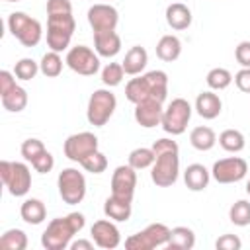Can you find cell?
<instances>
[{
  "instance_id": "cell-42",
  "label": "cell",
  "mask_w": 250,
  "mask_h": 250,
  "mask_svg": "<svg viewBox=\"0 0 250 250\" xmlns=\"http://www.w3.org/2000/svg\"><path fill=\"white\" fill-rule=\"evenodd\" d=\"M234 59L242 68H250V41H240L236 45Z\"/></svg>"
},
{
  "instance_id": "cell-20",
  "label": "cell",
  "mask_w": 250,
  "mask_h": 250,
  "mask_svg": "<svg viewBox=\"0 0 250 250\" xmlns=\"http://www.w3.org/2000/svg\"><path fill=\"white\" fill-rule=\"evenodd\" d=\"M146 62H148V53L145 47L141 45H133L127 53H125V59H123V70L125 74L129 76H139L145 68H146Z\"/></svg>"
},
{
  "instance_id": "cell-46",
  "label": "cell",
  "mask_w": 250,
  "mask_h": 250,
  "mask_svg": "<svg viewBox=\"0 0 250 250\" xmlns=\"http://www.w3.org/2000/svg\"><path fill=\"white\" fill-rule=\"evenodd\" d=\"M70 250H92L94 248V244L90 242V240H76V242H70V246H68Z\"/></svg>"
},
{
  "instance_id": "cell-15",
  "label": "cell",
  "mask_w": 250,
  "mask_h": 250,
  "mask_svg": "<svg viewBox=\"0 0 250 250\" xmlns=\"http://www.w3.org/2000/svg\"><path fill=\"white\" fill-rule=\"evenodd\" d=\"M119 21V14L113 6L109 4H94L88 8V23L92 27L94 33H102V31H115Z\"/></svg>"
},
{
  "instance_id": "cell-8",
  "label": "cell",
  "mask_w": 250,
  "mask_h": 250,
  "mask_svg": "<svg viewBox=\"0 0 250 250\" xmlns=\"http://www.w3.org/2000/svg\"><path fill=\"white\" fill-rule=\"evenodd\" d=\"M57 186L61 199L68 205L80 203L86 195V178L78 168H62L57 178Z\"/></svg>"
},
{
  "instance_id": "cell-7",
  "label": "cell",
  "mask_w": 250,
  "mask_h": 250,
  "mask_svg": "<svg viewBox=\"0 0 250 250\" xmlns=\"http://www.w3.org/2000/svg\"><path fill=\"white\" fill-rule=\"evenodd\" d=\"M170 230L172 229H168L164 223H150L143 230L131 234L125 240V248L127 250H152V248L166 246L170 240Z\"/></svg>"
},
{
  "instance_id": "cell-21",
  "label": "cell",
  "mask_w": 250,
  "mask_h": 250,
  "mask_svg": "<svg viewBox=\"0 0 250 250\" xmlns=\"http://www.w3.org/2000/svg\"><path fill=\"white\" fill-rule=\"evenodd\" d=\"M191 20H193L191 10L182 2H172L166 8V23L176 31L188 29L191 25Z\"/></svg>"
},
{
  "instance_id": "cell-19",
  "label": "cell",
  "mask_w": 250,
  "mask_h": 250,
  "mask_svg": "<svg viewBox=\"0 0 250 250\" xmlns=\"http://www.w3.org/2000/svg\"><path fill=\"white\" fill-rule=\"evenodd\" d=\"M94 49L100 57L111 59L121 51V37L115 31H102L94 33Z\"/></svg>"
},
{
  "instance_id": "cell-43",
  "label": "cell",
  "mask_w": 250,
  "mask_h": 250,
  "mask_svg": "<svg viewBox=\"0 0 250 250\" xmlns=\"http://www.w3.org/2000/svg\"><path fill=\"white\" fill-rule=\"evenodd\" d=\"M55 14H72L70 0H47V16Z\"/></svg>"
},
{
  "instance_id": "cell-30",
  "label": "cell",
  "mask_w": 250,
  "mask_h": 250,
  "mask_svg": "<svg viewBox=\"0 0 250 250\" xmlns=\"http://www.w3.org/2000/svg\"><path fill=\"white\" fill-rule=\"evenodd\" d=\"M156 160V154L152 148H146V146H139V148H133L129 152V160L127 164L133 166L135 170H145V168H150Z\"/></svg>"
},
{
  "instance_id": "cell-1",
  "label": "cell",
  "mask_w": 250,
  "mask_h": 250,
  "mask_svg": "<svg viewBox=\"0 0 250 250\" xmlns=\"http://www.w3.org/2000/svg\"><path fill=\"white\" fill-rule=\"evenodd\" d=\"M168 96V74L164 70H150L137 78H131L125 86V98L131 104H141L145 100L164 102Z\"/></svg>"
},
{
  "instance_id": "cell-22",
  "label": "cell",
  "mask_w": 250,
  "mask_h": 250,
  "mask_svg": "<svg viewBox=\"0 0 250 250\" xmlns=\"http://www.w3.org/2000/svg\"><path fill=\"white\" fill-rule=\"evenodd\" d=\"M209 180H211V172L203 164H197V162L189 164L184 172L186 188L191 189V191H203L209 186Z\"/></svg>"
},
{
  "instance_id": "cell-38",
  "label": "cell",
  "mask_w": 250,
  "mask_h": 250,
  "mask_svg": "<svg viewBox=\"0 0 250 250\" xmlns=\"http://www.w3.org/2000/svg\"><path fill=\"white\" fill-rule=\"evenodd\" d=\"M21 156L27 160V162H33L43 150H47L45 148V145H43V141H39V139H25L23 143H21Z\"/></svg>"
},
{
  "instance_id": "cell-44",
  "label": "cell",
  "mask_w": 250,
  "mask_h": 250,
  "mask_svg": "<svg viewBox=\"0 0 250 250\" xmlns=\"http://www.w3.org/2000/svg\"><path fill=\"white\" fill-rule=\"evenodd\" d=\"M234 84H236V88L240 92L250 94V68H240L234 74Z\"/></svg>"
},
{
  "instance_id": "cell-26",
  "label": "cell",
  "mask_w": 250,
  "mask_h": 250,
  "mask_svg": "<svg viewBox=\"0 0 250 250\" xmlns=\"http://www.w3.org/2000/svg\"><path fill=\"white\" fill-rule=\"evenodd\" d=\"M195 246V234L189 227H174L170 230V240L166 244L168 250H191Z\"/></svg>"
},
{
  "instance_id": "cell-45",
  "label": "cell",
  "mask_w": 250,
  "mask_h": 250,
  "mask_svg": "<svg viewBox=\"0 0 250 250\" xmlns=\"http://www.w3.org/2000/svg\"><path fill=\"white\" fill-rule=\"evenodd\" d=\"M16 74H12L10 70H2L0 72V96H4V94H8L14 86H16V78H14Z\"/></svg>"
},
{
  "instance_id": "cell-17",
  "label": "cell",
  "mask_w": 250,
  "mask_h": 250,
  "mask_svg": "<svg viewBox=\"0 0 250 250\" xmlns=\"http://www.w3.org/2000/svg\"><path fill=\"white\" fill-rule=\"evenodd\" d=\"M162 113H164L162 102L145 100L141 104H135V121L145 129H152V127L160 125L162 123Z\"/></svg>"
},
{
  "instance_id": "cell-34",
  "label": "cell",
  "mask_w": 250,
  "mask_h": 250,
  "mask_svg": "<svg viewBox=\"0 0 250 250\" xmlns=\"http://www.w3.org/2000/svg\"><path fill=\"white\" fill-rule=\"evenodd\" d=\"M232 80H234L232 74H230L227 68H221V66L211 68V70L207 72V76H205V82H207V86H209L211 90H225V88L230 86Z\"/></svg>"
},
{
  "instance_id": "cell-24",
  "label": "cell",
  "mask_w": 250,
  "mask_h": 250,
  "mask_svg": "<svg viewBox=\"0 0 250 250\" xmlns=\"http://www.w3.org/2000/svg\"><path fill=\"white\" fill-rule=\"evenodd\" d=\"M182 55V41L176 35H162L156 43V57L164 62H174Z\"/></svg>"
},
{
  "instance_id": "cell-36",
  "label": "cell",
  "mask_w": 250,
  "mask_h": 250,
  "mask_svg": "<svg viewBox=\"0 0 250 250\" xmlns=\"http://www.w3.org/2000/svg\"><path fill=\"white\" fill-rule=\"evenodd\" d=\"M37 72H41L39 70V62H35L33 59H20L18 62H16V66H14V74H16V78H20V80H33L35 76H37Z\"/></svg>"
},
{
  "instance_id": "cell-12",
  "label": "cell",
  "mask_w": 250,
  "mask_h": 250,
  "mask_svg": "<svg viewBox=\"0 0 250 250\" xmlns=\"http://www.w3.org/2000/svg\"><path fill=\"white\" fill-rule=\"evenodd\" d=\"M64 156L72 162H82L86 156H90L92 152L98 150V137L90 131H82V133H74L70 137H66L64 145H62Z\"/></svg>"
},
{
  "instance_id": "cell-28",
  "label": "cell",
  "mask_w": 250,
  "mask_h": 250,
  "mask_svg": "<svg viewBox=\"0 0 250 250\" xmlns=\"http://www.w3.org/2000/svg\"><path fill=\"white\" fill-rule=\"evenodd\" d=\"M0 98H2L4 109L12 111V113H20V111H23L25 105H27V92H25L21 86H18V84H16L8 94H4V96H0Z\"/></svg>"
},
{
  "instance_id": "cell-5",
  "label": "cell",
  "mask_w": 250,
  "mask_h": 250,
  "mask_svg": "<svg viewBox=\"0 0 250 250\" xmlns=\"http://www.w3.org/2000/svg\"><path fill=\"white\" fill-rule=\"evenodd\" d=\"M0 176L14 197H23L31 189V170L23 162H0Z\"/></svg>"
},
{
  "instance_id": "cell-2",
  "label": "cell",
  "mask_w": 250,
  "mask_h": 250,
  "mask_svg": "<svg viewBox=\"0 0 250 250\" xmlns=\"http://www.w3.org/2000/svg\"><path fill=\"white\" fill-rule=\"evenodd\" d=\"M86 225L82 213H68L66 217L53 219L41 234V244L47 250H64L70 246V240Z\"/></svg>"
},
{
  "instance_id": "cell-23",
  "label": "cell",
  "mask_w": 250,
  "mask_h": 250,
  "mask_svg": "<svg viewBox=\"0 0 250 250\" xmlns=\"http://www.w3.org/2000/svg\"><path fill=\"white\" fill-rule=\"evenodd\" d=\"M20 215L27 225H41L45 221V217H47V207H45V203L41 199L29 197V199H25L21 203Z\"/></svg>"
},
{
  "instance_id": "cell-9",
  "label": "cell",
  "mask_w": 250,
  "mask_h": 250,
  "mask_svg": "<svg viewBox=\"0 0 250 250\" xmlns=\"http://www.w3.org/2000/svg\"><path fill=\"white\" fill-rule=\"evenodd\" d=\"M191 119V104L184 98H174L162 113V129L168 135H182Z\"/></svg>"
},
{
  "instance_id": "cell-41",
  "label": "cell",
  "mask_w": 250,
  "mask_h": 250,
  "mask_svg": "<svg viewBox=\"0 0 250 250\" xmlns=\"http://www.w3.org/2000/svg\"><path fill=\"white\" fill-rule=\"evenodd\" d=\"M150 148L154 150V154H156V156H158V154H162V152H180L178 143H176V141H172V139H166V137L156 139V141L152 143V146H150Z\"/></svg>"
},
{
  "instance_id": "cell-27",
  "label": "cell",
  "mask_w": 250,
  "mask_h": 250,
  "mask_svg": "<svg viewBox=\"0 0 250 250\" xmlns=\"http://www.w3.org/2000/svg\"><path fill=\"white\" fill-rule=\"evenodd\" d=\"M189 143H191V146H193L195 150L205 152V150H211V148L215 146L217 135H215V131H213L211 127L199 125V127L191 129V133H189Z\"/></svg>"
},
{
  "instance_id": "cell-32",
  "label": "cell",
  "mask_w": 250,
  "mask_h": 250,
  "mask_svg": "<svg viewBox=\"0 0 250 250\" xmlns=\"http://www.w3.org/2000/svg\"><path fill=\"white\" fill-rule=\"evenodd\" d=\"M0 248H4V250H25L27 248V234L21 229H10L2 234Z\"/></svg>"
},
{
  "instance_id": "cell-16",
  "label": "cell",
  "mask_w": 250,
  "mask_h": 250,
  "mask_svg": "<svg viewBox=\"0 0 250 250\" xmlns=\"http://www.w3.org/2000/svg\"><path fill=\"white\" fill-rule=\"evenodd\" d=\"M90 234H92L94 244L100 246V248H104V250H113V248H117L119 242H121V232H119V229H117L111 221H107V219L96 221V223L92 225V229H90Z\"/></svg>"
},
{
  "instance_id": "cell-14",
  "label": "cell",
  "mask_w": 250,
  "mask_h": 250,
  "mask_svg": "<svg viewBox=\"0 0 250 250\" xmlns=\"http://www.w3.org/2000/svg\"><path fill=\"white\" fill-rule=\"evenodd\" d=\"M137 188V172L129 164H121L111 174V195L119 197L123 201H133Z\"/></svg>"
},
{
  "instance_id": "cell-35",
  "label": "cell",
  "mask_w": 250,
  "mask_h": 250,
  "mask_svg": "<svg viewBox=\"0 0 250 250\" xmlns=\"http://www.w3.org/2000/svg\"><path fill=\"white\" fill-rule=\"evenodd\" d=\"M125 76V70H123V64L121 62H107L104 68H102V82L107 86V88H113V86H119L121 80Z\"/></svg>"
},
{
  "instance_id": "cell-40",
  "label": "cell",
  "mask_w": 250,
  "mask_h": 250,
  "mask_svg": "<svg viewBox=\"0 0 250 250\" xmlns=\"http://www.w3.org/2000/svg\"><path fill=\"white\" fill-rule=\"evenodd\" d=\"M240 246H242V240L236 234H223L215 242L217 250H240Z\"/></svg>"
},
{
  "instance_id": "cell-48",
  "label": "cell",
  "mask_w": 250,
  "mask_h": 250,
  "mask_svg": "<svg viewBox=\"0 0 250 250\" xmlns=\"http://www.w3.org/2000/svg\"><path fill=\"white\" fill-rule=\"evenodd\" d=\"M6 2H20V0H6Z\"/></svg>"
},
{
  "instance_id": "cell-13",
  "label": "cell",
  "mask_w": 250,
  "mask_h": 250,
  "mask_svg": "<svg viewBox=\"0 0 250 250\" xmlns=\"http://www.w3.org/2000/svg\"><path fill=\"white\" fill-rule=\"evenodd\" d=\"M246 174H248V162L244 158H240V156L221 158L211 168V176L219 184H234V182H240Z\"/></svg>"
},
{
  "instance_id": "cell-11",
  "label": "cell",
  "mask_w": 250,
  "mask_h": 250,
  "mask_svg": "<svg viewBox=\"0 0 250 250\" xmlns=\"http://www.w3.org/2000/svg\"><path fill=\"white\" fill-rule=\"evenodd\" d=\"M66 66L80 74V76H94L100 70V55L94 53L90 47L86 45H74L68 49L66 59H64Z\"/></svg>"
},
{
  "instance_id": "cell-18",
  "label": "cell",
  "mask_w": 250,
  "mask_h": 250,
  "mask_svg": "<svg viewBox=\"0 0 250 250\" xmlns=\"http://www.w3.org/2000/svg\"><path fill=\"white\" fill-rule=\"evenodd\" d=\"M195 111L203 119H215L223 111V102L213 90H205L195 98Z\"/></svg>"
},
{
  "instance_id": "cell-6",
  "label": "cell",
  "mask_w": 250,
  "mask_h": 250,
  "mask_svg": "<svg viewBox=\"0 0 250 250\" xmlns=\"http://www.w3.org/2000/svg\"><path fill=\"white\" fill-rule=\"evenodd\" d=\"M115 107H117L115 94H111V92L105 90V88L94 90V94H92L90 100H88L86 119H88V123L94 125V127H104V125L111 119Z\"/></svg>"
},
{
  "instance_id": "cell-39",
  "label": "cell",
  "mask_w": 250,
  "mask_h": 250,
  "mask_svg": "<svg viewBox=\"0 0 250 250\" xmlns=\"http://www.w3.org/2000/svg\"><path fill=\"white\" fill-rule=\"evenodd\" d=\"M31 166L35 168V172H39V174H47V172L53 170V166H55V158H53V154H51L49 150H43V152L31 162Z\"/></svg>"
},
{
  "instance_id": "cell-29",
  "label": "cell",
  "mask_w": 250,
  "mask_h": 250,
  "mask_svg": "<svg viewBox=\"0 0 250 250\" xmlns=\"http://www.w3.org/2000/svg\"><path fill=\"white\" fill-rule=\"evenodd\" d=\"M219 145L227 152H240L246 146V139L238 129H225L219 135Z\"/></svg>"
},
{
  "instance_id": "cell-4",
  "label": "cell",
  "mask_w": 250,
  "mask_h": 250,
  "mask_svg": "<svg viewBox=\"0 0 250 250\" xmlns=\"http://www.w3.org/2000/svg\"><path fill=\"white\" fill-rule=\"evenodd\" d=\"M8 29L23 47H35L43 37L41 23L25 12H12L8 16Z\"/></svg>"
},
{
  "instance_id": "cell-31",
  "label": "cell",
  "mask_w": 250,
  "mask_h": 250,
  "mask_svg": "<svg viewBox=\"0 0 250 250\" xmlns=\"http://www.w3.org/2000/svg\"><path fill=\"white\" fill-rule=\"evenodd\" d=\"M39 70L43 76L47 78H57L61 72H62V59L57 51H49L41 57V62H39Z\"/></svg>"
},
{
  "instance_id": "cell-3",
  "label": "cell",
  "mask_w": 250,
  "mask_h": 250,
  "mask_svg": "<svg viewBox=\"0 0 250 250\" xmlns=\"http://www.w3.org/2000/svg\"><path fill=\"white\" fill-rule=\"evenodd\" d=\"M74 29H76V21H74L72 14L47 16V45H49V49L57 51V53L66 51Z\"/></svg>"
},
{
  "instance_id": "cell-33",
  "label": "cell",
  "mask_w": 250,
  "mask_h": 250,
  "mask_svg": "<svg viewBox=\"0 0 250 250\" xmlns=\"http://www.w3.org/2000/svg\"><path fill=\"white\" fill-rule=\"evenodd\" d=\"M229 219L232 225L236 227H246L250 225V201L246 199H238L230 205L229 209Z\"/></svg>"
},
{
  "instance_id": "cell-37",
  "label": "cell",
  "mask_w": 250,
  "mask_h": 250,
  "mask_svg": "<svg viewBox=\"0 0 250 250\" xmlns=\"http://www.w3.org/2000/svg\"><path fill=\"white\" fill-rule=\"evenodd\" d=\"M80 166H82L86 172H90V174H102V172H105V168H107V158H105L104 152L96 150V152H92L90 156H86V158L80 162Z\"/></svg>"
},
{
  "instance_id": "cell-25",
  "label": "cell",
  "mask_w": 250,
  "mask_h": 250,
  "mask_svg": "<svg viewBox=\"0 0 250 250\" xmlns=\"http://www.w3.org/2000/svg\"><path fill=\"white\" fill-rule=\"evenodd\" d=\"M104 213H105L107 219L117 221V223H123V221H129L133 209H131V203H129V201H123V199H119V197L109 195V197L104 201Z\"/></svg>"
},
{
  "instance_id": "cell-10",
  "label": "cell",
  "mask_w": 250,
  "mask_h": 250,
  "mask_svg": "<svg viewBox=\"0 0 250 250\" xmlns=\"http://www.w3.org/2000/svg\"><path fill=\"white\" fill-rule=\"evenodd\" d=\"M180 176V156L178 152H162L150 166V180L158 188H170Z\"/></svg>"
},
{
  "instance_id": "cell-47",
  "label": "cell",
  "mask_w": 250,
  "mask_h": 250,
  "mask_svg": "<svg viewBox=\"0 0 250 250\" xmlns=\"http://www.w3.org/2000/svg\"><path fill=\"white\" fill-rule=\"evenodd\" d=\"M246 193H248V195H250V180H248V182H246Z\"/></svg>"
}]
</instances>
